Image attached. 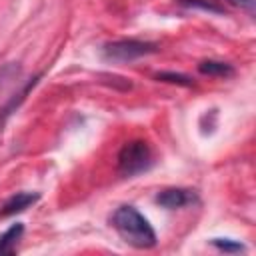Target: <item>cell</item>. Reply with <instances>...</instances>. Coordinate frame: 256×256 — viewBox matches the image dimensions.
<instances>
[{"mask_svg": "<svg viewBox=\"0 0 256 256\" xmlns=\"http://www.w3.org/2000/svg\"><path fill=\"white\" fill-rule=\"evenodd\" d=\"M110 222H112L114 230L118 232V236L132 248L148 250V248H154L158 242L154 228L134 206L124 204V206L116 208Z\"/></svg>", "mask_w": 256, "mask_h": 256, "instance_id": "cell-1", "label": "cell"}, {"mask_svg": "<svg viewBox=\"0 0 256 256\" xmlns=\"http://www.w3.org/2000/svg\"><path fill=\"white\" fill-rule=\"evenodd\" d=\"M152 166V150L144 140H132L118 152V174L124 178L146 172Z\"/></svg>", "mask_w": 256, "mask_h": 256, "instance_id": "cell-2", "label": "cell"}, {"mask_svg": "<svg viewBox=\"0 0 256 256\" xmlns=\"http://www.w3.org/2000/svg\"><path fill=\"white\" fill-rule=\"evenodd\" d=\"M158 52V46L154 42H144V40H134V38H124V40H114L104 44L102 54L108 60L114 62H132L142 56Z\"/></svg>", "mask_w": 256, "mask_h": 256, "instance_id": "cell-3", "label": "cell"}, {"mask_svg": "<svg viewBox=\"0 0 256 256\" xmlns=\"http://www.w3.org/2000/svg\"><path fill=\"white\" fill-rule=\"evenodd\" d=\"M156 204H160L166 210L186 208L198 204V194L192 188H166L156 194Z\"/></svg>", "mask_w": 256, "mask_h": 256, "instance_id": "cell-4", "label": "cell"}, {"mask_svg": "<svg viewBox=\"0 0 256 256\" xmlns=\"http://www.w3.org/2000/svg\"><path fill=\"white\" fill-rule=\"evenodd\" d=\"M38 198H40V194H36V192H18V194L10 196V198L2 204V208H0V216H12V214H18V212L30 208L32 204H36Z\"/></svg>", "mask_w": 256, "mask_h": 256, "instance_id": "cell-5", "label": "cell"}, {"mask_svg": "<svg viewBox=\"0 0 256 256\" xmlns=\"http://www.w3.org/2000/svg\"><path fill=\"white\" fill-rule=\"evenodd\" d=\"M198 72L204 76H212V78H232L236 74L232 64L220 62V60H202L198 64Z\"/></svg>", "mask_w": 256, "mask_h": 256, "instance_id": "cell-6", "label": "cell"}, {"mask_svg": "<svg viewBox=\"0 0 256 256\" xmlns=\"http://www.w3.org/2000/svg\"><path fill=\"white\" fill-rule=\"evenodd\" d=\"M40 76H42V74H36L34 78H30V80H28V82L22 86V90H20L18 94H14V96H12V98L6 102V106H4V108H2V112H0V124H2V122H4V120L10 116V114H14V112H16V108H18V106L24 102L26 94H28V92H30V90H32V88L38 84Z\"/></svg>", "mask_w": 256, "mask_h": 256, "instance_id": "cell-7", "label": "cell"}, {"mask_svg": "<svg viewBox=\"0 0 256 256\" xmlns=\"http://www.w3.org/2000/svg\"><path fill=\"white\" fill-rule=\"evenodd\" d=\"M22 234H24V226L20 222H16L8 230H4L0 234V254H14Z\"/></svg>", "mask_w": 256, "mask_h": 256, "instance_id": "cell-8", "label": "cell"}, {"mask_svg": "<svg viewBox=\"0 0 256 256\" xmlns=\"http://www.w3.org/2000/svg\"><path fill=\"white\" fill-rule=\"evenodd\" d=\"M212 246H216L220 252H230V254H236V252L244 250V244H240L238 240H230V238H214Z\"/></svg>", "mask_w": 256, "mask_h": 256, "instance_id": "cell-9", "label": "cell"}, {"mask_svg": "<svg viewBox=\"0 0 256 256\" xmlns=\"http://www.w3.org/2000/svg\"><path fill=\"white\" fill-rule=\"evenodd\" d=\"M158 80L168 82V84H178V86H192V78L184 76V74H176V72H160L156 74Z\"/></svg>", "mask_w": 256, "mask_h": 256, "instance_id": "cell-10", "label": "cell"}, {"mask_svg": "<svg viewBox=\"0 0 256 256\" xmlns=\"http://www.w3.org/2000/svg\"><path fill=\"white\" fill-rule=\"evenodd\" d=\"M184 6H190V8H202V10H210V12H224L222 6H218L216 2H210V0H180Z\"/></svg>", "mask_w": 256, "mask_h": 256, "instance_id": "cell-11", "label": "cell"}, {"mask_svg": "<svg viewBox=\"0 0 256 256\" xmlns=\"http://www.w3.org/2000/svg\"><path fill=\"white\" fill-rule=\"evenodd\" d=\"M232 6H238V8H244V10H248L250 14H252V10H254V0H228Z\"/></svg>", "mask_w": 256, "mask_h": 256, "instance_id": "cell-12", "label": "cell"}]
</instances>
